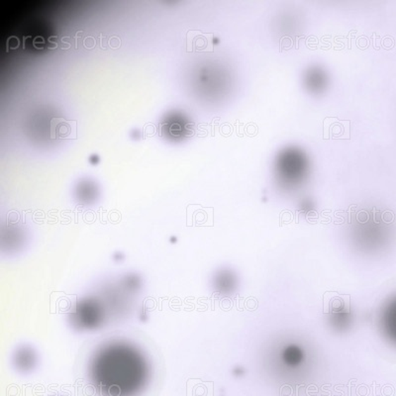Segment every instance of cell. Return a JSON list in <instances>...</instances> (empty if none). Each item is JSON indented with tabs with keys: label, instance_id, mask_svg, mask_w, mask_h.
I'll return each mask as SVG.
<instances>
[{
	"label": "cell",
	"instance_id": "cell-1",
	"mask_svg": "<svg viewBox=\"0 0 396 396\" xmlns=\"http://www.w3.org/2000/svg\"><path fill=\"white\" fill-rule=\"evenodd\" d=\"M89 373L102 396H136L148 383L150 369L135 347L113 343L97 352Z\"/></svg>",
	"mask_w": 396,
	"mask_h": 396
},
{
	"label": "cell",
	"instance_id": "cell-2",
	"mask_svg": "<svg viewBox=\"0 0 396 396\" xmlns=\"http://www.w3.org/2000/svg\"><path fill=\"white\" fill-rule=\"evenodd\" d=\"M75 124H77V122L54 118L51 123V126H52L51 127V138H72V135L75 137L77 131H75Z\"/></svg>",
	"mask_w": 396,
	"mask_h": 396
},
{
	"label": "cell",
	"instance_id": "cell-3",
	"mask_svg": "<svg viewBox=\"0 0 396 396\" xmlns=\"http://www.w3.org/2000/svg\"><path fill=\"white\" fill-rule=\"evenodd\" d=\"M303 354L302 349L297 348V347L292 346L290 348L285 349V361L290 365H297L302 360Z\"/></svg>",
	"mask_w": 396,
	"mask_h": 396
},
{
	"label": "cell",
	"instance_id": "cell-4",
	"mask_svg": "<svg viewBox=\"0 0 396 396\" xmlns=\"http://www.w3.org/2000/svg\"><path fill=\"white\" fill-rule=\"evenodd\" d=\"M390 328L391 331V336L395 337L396 339V302L392 305V308L390 310Z\"/></svg>",
	"mask_w": 396,
	"mask_h": 396
}]
</instances>
